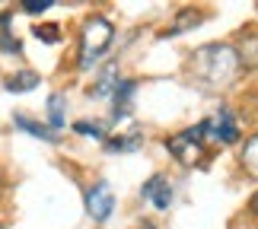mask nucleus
<instances>
[{"instance_id":"1","label":"nucleus","mask_w":258,"mask_h":229,"mask_svg":"<svg viewBox=\"0 0 258 229\" xmlns=\"http://www.w3.org/2000/svg\"><path fill=\"white\" fill-rule=\"evenodd\" d=\"M188 73L207 93H223V89H230L239 80L242 64L236 57L233 45L211 42V45H201L198 51H191V57H188Z\"/></svg>"},{"instance_id":"2","label":"nucleus","mask_w":258,"mask_h":229,"mask_svg":"<svg viewBox=\"0 0 258 229\" xmlns=\"http://www.w3.org/2000/svg\"><path fill=\"white\" fill-rule=\"evenodd\" d=\"M115 42V26L112 19H105L102 13H93L80 29V48H77V67L80 70H93L108 48Z\"/></svg>"},{"instance_id":"3","label":"nucleus","mask_w":258,"mask_h":229,"mask_svg":"<svg viewBox=\"0 0 258 229\" xmlns=\"http://www.w3.org/2000/svg\"><path fill=\"white\" fill-rule=\"evenodd\" d=\"M166 150H169L175 156V163L185 166V169L201 166L207 159V140L201 134V124L185 127V131H178L175 137H169V140H166Z\"/></svg>"},{"instance_id":"4","label":"nucleus","mask_w":258,"mask_h":229,"mask_svg":"<svg viewBox=\"0 0 258 229\" xmlns=\"http://www.w3.org/2000/svg\"><path fill=\"white\" fill-rule=\"evenodd\" d=\"M201 134H204V140L207 143H217V146H233V143H239V118L233 115V108H217V112L211 118H204L201 121Z\"/></svg>"},{"instance_id":"5","label":"nucleus","mask_w":258,"mask_h":229,"mask_svg":"<svg viewBox=\"0 0 258 229\" xmlns=\"http://www.w3.org/2000/svg\"><path fill=\"white\" fill-rule=\"evenodd\" d=\"M83 204L93 223H108V216L115 213V191L108 188V182H93L83 191Z\"/></svg>"},{"instance_id":"6","label":"nucleus","mask_w":258,"mask_h":229,"mask_svg":"<svg viewBox=\"0 0 258 229\" xmlns=\"http://www.w3.org/2000/svg\"><path fill=\"white\" fill-rule=\"evenodd\" d=\"M141 197H144L147 204H153L156 210H169V207L175 204V185L169 182V175L156 172V175H150V178L144 182Z\"/></svg>"},{"instance_id":"7","label":"nucleus","mask_w":258,"mask_h":229,"mask_svg":"<svg viewBox=\"0 0 258 229\" xmlns=\"http://www.w3.org/2000/svg\"><path fill=\"white\" fill-rule=\"evenodd\" d=\"M137 93L134 80H118L115 93H112V121H121V118L131 115V99Z\"/></svg>"},{"instance_id":"8","label":"nucleus","mask_w":258,"mask_h":229,"mask_svg":"<svg viewBox=\"0 0 258 229\" xmlns=\"http://www.w3.org/2000/svg\"><path fill=\"white\" fill-rule=\"evenodd\" d=\"M204 23V13L201 10H195V7H185V10H178V16H175V23L166 29V32L160 35V38H175V35H182V32H188V29H198Z\"/></svg>"},{"instance_id":"9","label":"nucleus","mask_w":258,"mask_h":229,"mask_svg":"<svg viewBox=\"0 0 258 229\" xmlns=\"http://www.w3.org/2000/svg\"><path fill=\"white\" fill-rule=\"evenodd\" d=\"M13 127L26 131L29 137H38V140H45V143H57V134L51 131V127L42 124V121H35V118H29V115H23V112L13 115Z\"/></svg>"},{"instance_id":"10","label":"nucleus","mask_w":258,"mask_h":229,"mask_svg":"<svg viewBox=\"0 0 258 229\" xmlns=\"http://www.w3.org/2000/svg\"><path fill=\"white\" fill-rule=\"evenodd\" d=\"M48 127H51L54 134H61L67 127V96L64 93L48 96Z\"/></svg>"},{"instance_id":"11","label":"nucleus","mask_w":258,"mask_h":229,"mask_svg":"<svg viewBox=\"0 0 258 229\" xmlns=\"http://www.w3.org/2000/svg\"><path fill=\"white\" fill-rule=\"evenodd\" d=\"M236 48V57H239V64H242V70H249V67H258V35L252 32H242L239 38V45H233Z\"/></svg>"},{"instance_id":"12","label":"nucleus","mask_w":258,"mask_h":229,"mask_svg":"<svg viewBox=\"0 0 258 229\" xmlns=\"http://www.w3.org/2000/svg\"><path fill=\"white\" fill-rule=\"evenodd\" d=\"M147 143V137L141 131H131V134H118V137H108L105 140V150L108 153H134Z\"/></svg>"},{"instance_id":"13","label":"nucleus","mask_w":258,"mask_h":229,"mask_svg":"<svg viewBox=\"0 0 258 229\" xmlns=\"http://www.w3.org/2000/svg\"><path fill=\"white\" fill-rule=\"evenodd\" d=\"M38 83H42V77L35 70H16V73H10L4 80V89L7 93H32Z\"/></svg>"},{"instance_id":"14","label":"nucleus","mask_w":258,"mask_h":229,"mask_svg":"<svg viewBox=\"0 0 258 229\" xmlns=\"http://www.w3.org/2000/svg\"><path fill=\"white\" fill-rule=\"evenodd\" d=\"M118 80H121V77H118V67H108V70H102V77H99L96 83L86 89V96H89V99H105V96H112L115 86H118Z\"/></svg>"},{"instance_id":"15","label":"nucleus","mask_w":258,"mask_h":229,"mask_svg":"<svg viewBox=\"0 0 258 229\" xmlns=\"http://www.w3.org/2000/svg\"><path fill=\"white\" fill-rule=\"evenodd\" d=\"M239 166H242L245 175L258 178V134L245 137V143H242V150H239Z\"/></svg>"},{"instance_id":"16","label":"nucleus","mask_w":258,"mask_h":229,"mask_svg":"<svg viewBox=\"0 0 258 229\" xmlns=\"http://www.w3.org/2000/svg\"><path fill=\"white\" fill-rule=\"evenodd\" d=\"M32 35H35L42 45H57V42H61V26H54V23L35 26V29H32Z\"/></svg>"},{"instance_id":"17","label":"nucleus","mask_w":258,"mask_h":229,"mask_svg":"<svg viewBox=\"0 0 258 229\" xmlns=\"http://www.w3.org/2000/svg\"><path fill=\"white\" fill-rule=\"evenodd\" d=\"M74 131L77 134H83V137H93V140H105V124L102 121H77L74 124Z\"/></svg>"},{"instance_id":"18","label":"nucleus","mask_w":258,"mask_h":229,"mask_svg":"<svg viewBox=\"0 0 258 229\" xmlns=\"http://www.w3.org/2000/svg\"><path fill=\"white\" fill-rule=\"evenodd\" d=\"M51 7H54L51 0H23V4H19V10L29 13V16H38V13H45V10H51Z\"/></svg>"},{"instance_id":"19","label":"nucleus","mask_w":258,"mask_h":229,"mask_svg":"<svg viewBox=\"0 0 258 229\" xmlns=\"http://www.w3.org/2000/svg\"><path fill=\"white\" fill-rule=\"evenodd\" d=\"M249 213H255V220H258V191L252 194V201H249Z\"/></svg>"},{"instance_id":"20","label":"nucleus","mask_w":258,"mask_h":229,"mask_svg":"<svg viewBox=\"0 0 258 229\" xmlns=\"http://www.w3.org/2000/svg\"><path fill=\"white\" fill-rule=\"evenodd\" d=\"M141 229H156V226H153L150 220H144V223H141Z\"/></svg>"},{"instance_id":"21","label":"nucleus","mask_w":258,"mask_h":229,"mask_svg":"<svg viewBox=\"0 0 258 229\" xmlns=\"http://www.w3.org/2000/svg\"><path fill=\"white\" fill-rule=\"evenodd\" d=\"M4 194H7V188H4V178H0V201H4Z\"/></svg>"},{"instance_id":"22","label":"nucleus","mask_w":258,"mask_h":229,"mask_svg":"<svg viewBox=\"0 0 258 229\" xmlns=\"http://www.w3.org/2000/svg\"><path fill=\"white\" fill-rule=\"evenodd\" d=\"M0 229H7V226H4V223H0Z\"/></svg>"}]
</instances>
